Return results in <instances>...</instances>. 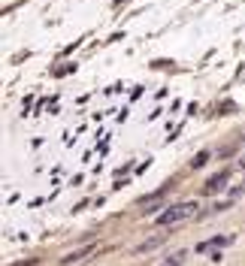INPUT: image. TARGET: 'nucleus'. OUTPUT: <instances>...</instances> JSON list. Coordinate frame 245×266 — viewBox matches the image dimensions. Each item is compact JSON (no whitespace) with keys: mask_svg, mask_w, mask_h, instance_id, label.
I'll use <instances>...</instances> for the list:
<instances>
[{"mask_svg":"<svg viewBox=\"0 0 245 266\" xmlns=\"http://www.w3.org/2000/svg\"><path fill=\"white\" fill-rule=\"evenodd\" d=\"M191 215H197V203H179V206H170L167 212L157 215V227H173L179 221H188Z\"/></svg>","mask_w":245,"mask_h":266,"instance_id":"obj_1","label":"nucleus"},{"mask_svg":"<svg viewBox=\"0 0 245 266\" xmlns=\"http://www.w3.org/2000/svg\"><path fill=\"white\" fill-rule=\"evenodd\" d=\"M227 178H230V173H221V176H215V178H212V181H209L206 187H203V194H218L221 187L227 184Z\"/></svg>","mask_w":245,"mask_h":266,"instance_id":"obj_2","label":"nucleus"},{"mask_svg":"<svg viewBox=\"0 0 245 266\" xmlns=\"http://www.w3.org/2000/svg\"><path fill=\"white\" fill-rule=\"evenodd\" d=\"M15 266H33V260H24V263H15Z\"/></svg>","mask_w":245,"mask_h":266,"instance_id":"obj_3","label":"nucleus"},{"mask_svg":"<svg viewBox=\"0 0 245 266\" xmlns=\"http://www.w3.org/2000/svg\"><path fill=\"white\" fill-rule=\"evenodd\" d=\"M239 167H245V158H242V161H239Z\"/></svg>","mask_w":245,"mask_h":266,"instance_id":"obj_4","label":"nucleus"}]
</instances>
